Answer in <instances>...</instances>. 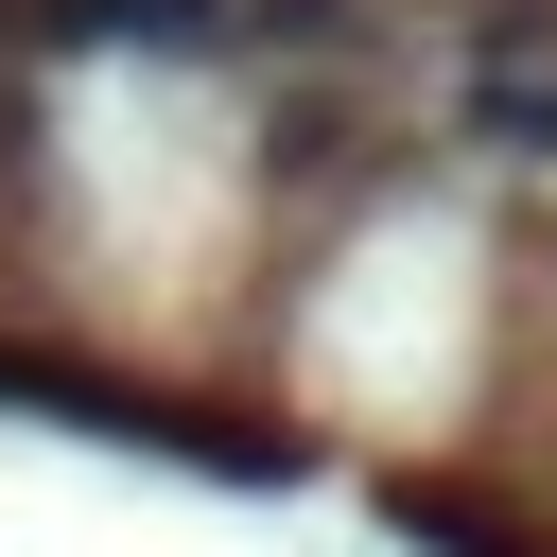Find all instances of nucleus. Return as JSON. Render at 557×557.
<instances>
[{
	"instance_id": "obj_1",
	"label": "nucleus",
	"mask_w": 557,
	"mask_h": 557,
	"mask_svg": "<svg viewBox=\"0 0 557 557\" xmlns=\"http://www.w3.org/2000/svg\"><path fill=\"white\" fill-rule=\"evenodd\" d=\"M453 122H470L487 157H557V17H487V35H470Z\"/></svg>"
},
{
	"instance_id": "obj_2",
	"label": "nucleus",
	"mask_w": 557,
	"mask_h": 557,
	"mask_svg": "<svg viewBox=\"0 0 557 557\" xmlns=\"http://www.w3.org/2000/svg\"><path fill=\"white\" fill-rule=\"evenodd\" d=\"M52 35H122V52H209V0H52Z\"/></svg>"
}]
</instances>
